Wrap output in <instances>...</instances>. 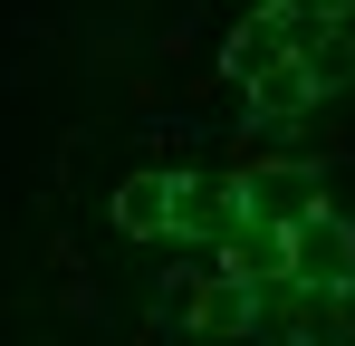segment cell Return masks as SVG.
<instances>
[{"instance_id": "cell-4", "label": "cell", "mask_w": 355, "mask_h": 346, "mask_svg": "<svg viewBox=\"0 0 355 346\" xmlns=\"http://www.w3.org/2000/svg\"><path fill=\"white\" fill-rule=\"evenodd\" d=\"M116 222L125 231H164V222H173V183H164V173L125 183V192H116Z\"/></svg>"}, {"instance_id": "cell-2", "label": "cell", "mask_w": 355, "mask_h": 346, "mask_svg": "<svg viewBox=\"0 0 355 346\" xmlns=\"http://www.w3.org/2000/svg\"><path fill=\"white\" fill-rule=\"evenodd\" d=\"M297 39H307V19H288V10H259V19H250V29H240V39H231V58H221V67L259 87L269 67H288V58H279V49H297Z\"/></svg>"}, {"instance_id": "cell-1", "label": "cell", "mask_w": 355, "mask_h": 346, "mask_svg": "<svg viewBox=\"0 0 355 346\" xmlns=\"http://www.w3.org/2000/svg\"><path fill=\"white\" fill-rule=\"evenodd\" d=\"M346 279H355V231L336 212L288 222V288H346Z\"/></svg>"}, {"instance_id": "cell-3", "label": "cell", "mask_w": 355, "mask_h": 346, "mask_svg": "<svg viewBox=\"0 0 355 346\" xmlns=\"http://www.w3.org/2000/svg\"><path fill=\"white\" fill-rule=\"evenodd\" d=\"M240 212H250V222H307V212H317V192H307V173H279V164H259L250 173V183H240Z\"/></svg>"}, {"instance_id": "cell-5", "label": "cell", "mask_w": 355, "mask_h": 346, "mask_svg": "<svg viewBox=\"0 0 355 346\" xmlns=\"http://www.w3.org/2000/svg\"><path fill=\"white\" fill-rule=\"evenodd\" d=\"M250 97H259V115H279V106H307V67H269V77H259V87H250Z\"/></svg>"}]
</instances>
